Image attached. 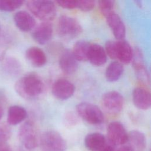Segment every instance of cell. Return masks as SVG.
<instances>
[{
    "label": "cell",
    "instance_id": "25",
    "mask_svg": "<svg viewBox=\"0 0 151 151\" xmlns=\"http://www.w3.org/2000/svg\"><path fill=\"white\" fill-rule=\"evenodd\" d=\"M5 66L8 71L13 75L18 74L21 71V65L15 58H6L5 62Z\"/></svg>",
    "mask_w": 151,
    "mask_h": 151
},
{
    "label": "cell",
    "instance_id": "31",
    "mask_svg": "<svg viewBox=\"0 0 151 151\" xmlns=\"http://www.w3.org/2000/svg\"><path fill=\"white\" fill-rule=\"evenodd\" d=\"M113 145L110 144L109 142H106L104 146L100 151H116Z\"/></svg>",
    "mask_w": 151,
    "mask_h": 151
},
{
    "label": "cell",
    "instance_id": "29",
    "mask_svg": "<svg viewBox=\"0 0 151 151\" xmlns=\"http://www.w3.org/2000/svg\"><path fill=\"white\" fill-rule=\"evenodd\" d=\"M56 2L59 6L65 9H72L77 8V1H57Z\"/></svg>",
    "mask_w": 151,
    "mask_h": 151
},
{
    "label": "cell",
    "instance_id": "30",
    "mask_svg": "<svg viewBox=\"0 0 151 151\" xmlns=\"http://www.w3.org/2000/svg\"><path fill=\"white\" fill-rule=\"evenodd\" d=\"M66 122L70 126L75 125L78 122V118L77 116L73 114V113H70L66 116Z\"/></svg>",
    "mask_w": 151,
    "mask_h": 151
},
{
    "label": "cell",
    "instance_id": "5",
    "mask_svg": "<svg viewBox=\"0 0 151 151\" xmlns=\"http://www.w3.org/2000/svg\"><path fill=\"white\" fill-rule=\"evenodd\" d=\"M39 143L43 151H65L67 148L64 138L54 130L44 132L40 137Z\"/></svg>",
    "mask_w": 151,
    "mask_h": 151
},
{
    "label": "cell",
    "instance_id": "15",
    "mask_svg": "<svg viewBox=\"0 0 151 151\" xmlns=\"http://www.w3.org/2000/svg\"><path fill=\"white\" fill-rule=\"evenodd\" d=\"M133 50L128 42L124 40L116 41L115 60L127 64L132 61Z\"/></svg>",
    "mask_w": 151,
    "mask_h": 151
},
{
    "label": "cell",
    "instance_id": "10",
    "mask_svg": "<svg viewBox=\"0 0 151 151\" xmlns=\"http://www.w3.org/2000/svg\"><path fill=\"white\" fill-rule=\"evenodd\" d=\"M74 91V85L69 80L64 78L56 80L52 87V93L54 96L61 100H65L71 97Z\"/></svg>",
    "mask_w": 151,
    "mask_h": 151
},
{
    "label": "cell",
    "instance_id": "23",
    "mask_svg": "<svg viewBox=\"0 0 151 151\" xmlns=\"http://www.w3.org/2000/svg\"><path fill=\"white\" fill-rule=\"evenodd\" d=\"M123 71V64L118 61H114L110 63L106 68L105 77L108 81L114 82L120 78Z\"/></svg>",
    "mask_w": 151,
    "mask_h": 151
},
{
    "label": "cell",
    "instance_id": "32",
    "mask_svg": "<svg viewBox=\"0 0 151 151\" xmlns=\"http://www.w3.org/2000/svg\"><path fill=\"white\" fill-rule=\"evenodd\" d=\"M0 151H13L6 142L0 143Z\"/></svg>",
    "mask_w": 151,
    "mask_h": 151
},
{
    "label": "cell",
    "instance_id": "18",
    "mask_svg": "<svg viewBox=\"0 0 151 151\" xmlns=\"http://www.w3.org/2000/svg\"><path fill=\"white\" fill-rule=\"evenodd\" d=\"M25 57L28 62L34 67L44 66L47 61V56L44 51L37 47H31L25 51Z\"/></svg>",
    "mask_w": 151,
    "mask_h": 151
},
{
    "label": "cell",
    "instance_id": "20",
    "mask_svg": "<svg viewBox=\"0 0 151 151\" xmlns=\"http://www.w3.org/2000/svg\"><path fill=\"white\" fill-rule=\"evenodd\" d=\"M107 141L103 134L95 132L88 134L84 139V144L90 151H100Z\"/></svg>",
    "mask_w": 151,
    "mask_h": 151
},
{
    "label": "cell",
    "instance_id": "1",
    "mask_svg": "<svg viewBox=\"0 0 151 151\" xmlns=\"http://www.w3.org/2000/svg\"><path fill=\"white\" fill-rule=\"evenodd\" d=\"M15 90L22 98L34 100L44 94L45 86L38 76L34 74H28L21 77L15 83Z\"/></svg>",
    "mask_w": 151,
    "mask_h": 151
},
{
    "label": "cell",
    "instance_id": "16",
    "mask_svg": "<svg viewBox=\"0 0 151 151\" xmlns=\"http://www.w3.org/2000/svg\"><path fill=\"white\" fill-rule=\"evenodd\" d=\"M14 21L17 28L22 31L28 32L36 25L34 18L27 11H19L14 16Z\"/></svg>",
    "mask_w": 151,
    "mask_h": 151
},
{
    "label": "cell",
    "instance_id": "2",
    "mask_svg": "<svg viewBox=\"0 0 151 151\" xmlns=\"http://www.w3.org/2000/svg\"><path fill=\"white\" fill-rule=\"evenodd\" d=\"M29 11L43 22H50L55 17L57 11L54 2L46 0H33L26 2Z\"/></svg>",
    "mask_w": 151,
    "mask_h": 151
},
{
    "label": "cell",
    "instance_id": "35",
    "mask_svg": "<svg viewBox=\"0 0 151 151\" xmlns=\"http://www.w3.org/2000/svg\"><path fill=\"white\" fill-rule=\"evenodd\" d=\"M134 2H135L137 6H142V1H135Z\"/></svg>",
    "mask_w": 151,
    "mask_h": 151
},
{
    "label": "cell",
    "instance_id": "11",
    "mask_svg": "<svg viewBox=\"0 0 151 151\" xmlns=\"http://www.w3.org/2000/svg\"><path fill=\"white\" fill-rule=\"evenodd\" d=\"M59 65L63 71L67 74H73L77 70L78 61L71 50L65 49L61 52L59 58Z\"/></svg>",
    "mask_w": 151,
    "mask_h": 151
},
{
    "label": "cell",
    "instance_id": "27",
    "mask_svg": "<svg viewBox=\"0 0 151 151\" xmlns=\"http://www.w3.org/2000/svg\"><path fill=\"white\" fill-rule=\"evenodd\" d=\"M11 130L9 124L5 123L0 124V143L6 142L11 137Z\"/></svg>",
    "mask_w": 151,
    "mask_h": 151
},
{
    "label": "cell",
    "instance_id": "24",
    "mask_svg": "<svg viewBox=\"0 0 151 151\" xmlns=\"http://www.w3.org/2000/svg\"><path fill=\"white\" fill-rule=\"evenodd\" d=\"M24 2L21 0H0V11L11 12L21 7Z\"/></svg>",
    "mask_w": 151,
    "mask_h": 151
},
{
    "label": "cell",
    "instance_id": "19",
    "mask_svg": "<svg viewBox=\"0 0 151 151\" xmlns=\"http://www.w3.org/2000/svg\"><path fill=\"white\" fill-rule=\"evenodd\" d=\"M127 143L133 151H144L146 146V139L144 133L134 130L128 133Z\"/></svg>",
    "mask_w": 151,
    "mask_h": 151
},
{
    "label": "cell",
    "instance_id": "9",
    "mask_svg": "<svg viewBox=\"0 0 151 151\" xmlns=\"http://www.w3.org/2000/svg\"><path fill=\"white\" fill-rule=\"evenodd\" d=\"M133 67L136 72L138 79L145 84L149 85L150 76L149 73L144 63L143 54L142 50L136 47L133 50L132 61Z\"/></svg>",
    "mask_w": 151,
    "mask_h": 151
},
{
    "label": "cell",
    "instance_id": "6",
    "mask_svg": "<svg viewBox=\"0 0 151 151\" xmlns=\"http://www.w3.org/2000/svg\"><path fill=\"white\" fill-rule=\"evenodd\" d=\"M124 104L122 95L116 91H110L103 94L101 106L104 111L110 116H117L121 113Z\"/></svg>",
    "mask_w": 151,
    "mask_h": 151
},
{
    "label": "cell",
    "instance_id": "3",
    "mask_svg": "<svg viewBox=\"0 0 151 151\" xmlns=\"http://www.w3.org/2000/svg\"><path fill=\"white\" fill-rule=\"evenodd\" d=\"M57 30L60 37L64 40H71L81 34L83 27L76 18L63 15L58 18Z\"/></svg>",
    "mask_w": 151,
    "mask_h": 151
},
{
    "label": "cell",
    "instance_id": "13",
    "mask_svg": "<svg viewBox=\"0 0 151 151\" xmlns=\"http://www.w3.org/2000/svg\"><path fill=\"white\" fill-rule=\"evenodd\" d=\"M106 21L113 34L117 40H124L126 36V27L119 15L114 11L106 17Z\"/></svg>",
    "mask_w": 151,
    "mask_h": 151
},
{
    "label": "cell",
    "instance_id": "4",
    "mask_svg": "<svg viewBox=\"0 0 151 151\" xmlns=\"http://www.w3.org/2000/svg\"><path fill=\"white\" fill-rule=\"evenodd\" d=\"M78 116L88 123L97 125L104 121L102 110L96 105L88 102H81L76 106Z\"/></svg>",
    "mask_w": 151,
    "mask_h": 151
},
{
    "label": "cell",
    "instance_id": "7",
    "mask_svg": "<svg viewBox=\"0 0 151 151\" xmlns=\"http://www.w3.org/2000/svg\"><path fill=\"white\" fill-rule=\"evenodd\" d=\"M19 139L22 145L27 149L35 148L40 140L35 126L30 121L23 123L18 131Z\"/></svg>",
    "mask_w": 151,
    "mask_h": 151
},
{
    "label": "cell",
    "instance_id": "8",
    "mask_svg": "<svg viewBox=\"0 0 151 151\" xmlns=\"http://www.w3.org/2000/svg\"><path fill=\"white\" fill-rule=\"evenodd\" d=\"M127 136L128 133L120 122L114 121L109 124L107 127L108 141L114 146L126 144Z\"/></svg>",
    "mask_w": 151,
    "mask_h": 151
},
{
    "label": "cell",
    "instance_id": "14",
    "mask_svg": "<svg viewBox=\"0 0 151 151\" xmlns=\"http://www.w3.org/2000/svg\"><path fill=\"white\" fill-rule=\"evenodd\" d=\"M132 100L137 109L143 110H147L151 106L150 93L143 87H136L132 93Z\"/></svg>",
    "mask_w": 151,
    "mask_h": 151
},
{
    "label": "cell",
    "instance_id": "33",
    "mask_svg": "<svg viewBox=\"0 0 151 151\" xmlns=\"http://www.w3.org/2000/svg\"><path fill=\"white\" fill-rule=\"evenodd\" d=\"M116 151H133L132 149L127 145H124L120 147Z\"/></svg>",
    "mask_w": 151,
    "mask_h": 151
},
{
    "label": "cell",
    "instance_id": "17",
    "mask_svg": "<svg viewBox=\"0 0 151 151\" xmlns=\"http://www.w3.org/2000/svg\"><path fill=\"white\" fill-rule=\"evenodd\" d=\"M87 61L94 66L104 64L107 61V54L104 48L98 44L91 43Z\"/></svg>",
    "mask_w": 151,
    "mask_h": 151
},
{
    "label": "cell",
    "instance_id": "26",
    "mask_svg": "<svg viewBox=\"0 0 151 151\" xmlns=\"http://www.w3.org/2000/svg\"><path fill=\"white\" fill-rule=\"evenodd\" d=\"M99 9L101 14L106 17L114 12V1L111 0H102L98 2Z\"/></svg>",
    "mask_w": 151,
    "mask_h": 151
},
{
    "label": "cell",
    "instance_id": "28",
    "mask_svg": "<svg viewBox=\"0 0 151 151\" xmlns=\"http://www.w3.org/2000/svg\"><path fill=\"white\" fill-rule=\"evenodd\" d=\"M95 2L92 0L77 1V8L83 12H88L93 9Z\"/></svg>",
    "mask_w": 151,
    "mask_h": 151
},
{
    "label": "cell",
    "instance_id": "12",
    "mask_svg": "<svg viewBox=\"0 0 151 151\" xmlns=\"http://www.w3.org/2000/svg\"><path fill=\"white\" fill-rule=\"evenodd\" d=\"M34 40L40 45L47 44L52 35V26L50 22H42L37 26L31 34Z\"/></svg>",
    "mask_w": 151,
    "mask_h": 151
},
{
    "label": "cell",
    "instance_id": "34",
    "mask_svg": "<svg viewBox=\"0 0 151 151\" xmlns=\"http://www.w3.org/2000/svg\"><path fill=\"white\" fill-rule=\"evenodd\" d=\"M3 113H4V111H3V108L2 107V106L0 104V120L1 119L2 116H3Z\"/></svg>",
    "mask_w": 151,
    "mask_h": 151
},
{
    "label": "cell",
    "instance_id": "22",
    "mask_svg": "<svg viewBox=\"0 0 151 151\" xmlns=\"http://www.w3.org/2000/svg\"><path fill=\"white\" fill-rule=\"evenodd\" d=\"M91 43L85 40H78L73 45L72 52L77 61H86Z\"/></svg>",
    "mask_w": 151,
    "mask_h": 151
},
{
    "label": "cell",
    "instance_id": "21",
    "mask_svg": "<svg viewBox=\"0 0 151 151\" xmlns=\"http://www.w3.org/2000/svg\"><path fill=\"white\" fill-rule=\"evenodd\" d=\"M27 116L26 110L21 106L14 105L8 111L7 122L9 125H17L24 121Z\"/></svg>",
    "mask_w": 151,
    "mask_h": 151
}]
</instances>
